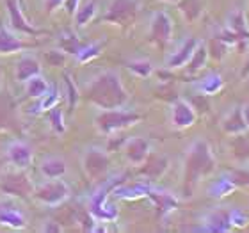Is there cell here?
<instances>
[{"label": "cell", "instance_id": "6da1fadb", "mask_svg": "<svg viewBox=\"0 0 249 233\" xmlns=\"http://www.w3.org/2000/svg\"><path fill=\"white\" fill-rule=\"evenodd\" d=\"M84 96L100 109H121L128 102V93L114 70L102 72L88 84Z\"/></svg>", "mask_w": 249, "mask_h": 233}, {"label": "cell", "instance_id": "7a4b0ae2", "mask_svg": "<svg viewBox=\"0 0 249 233\" xmlns=\"http://www.w3.org/2000/svg\"><path fill=\"white\" fill-rule=\"evenodd\" d=\"M215 169V157H213L207 141H196L187 150L185 155V169H183V189L185 194L191 196L197 181L208 176Z\"/></svg>", "mask_w": 249, "mask_h": 233}, {"label": "cell", "instance_id": "3957f363", "mask_svg": "<svg viewBox=\"0 0 249 233\" xmlns=\"http://www.w3.org/2000/svg\"><path fill=\"white\" fill-rule=\"evenodd\" d=\"M137 121H141V114L132 112V110H123L121 109H102L98 116H96V126L102 134L109 135L114 132L132 126Z\"/></svg>", "mask_w": 249, "mask_h": 233}, {"label": "cell", "instance_id": "277c9868", "mask_svg": "<svg viewBox=\"0 0 249 233\" xmlns=\"http://www.w3.org/2000/svg\"><path fill=\"white\" fill-rule=\"evenodd\" d=\"M32 196L39 203H45L48 207H55L70 197V185L61 178H48V181L41 183L39 187H34Z\"/></svg>", "mask_w": 249, "mask_h": 233}, {"label": "cell", "instance_id": "5b68a950", "mask_svg": "<svg viewBox=\"0 0 249 233\" xmlns=\"http://www.w3.org/2000/svg\"><path fill=\"white\" fill-rule=\"evenodd\" d=\"M137 13H139V2L137 0H112L107 15L104 16V21L126 27L134 23Z\"/></svg>", "mask_w": 249, "mask_h": 233}, {"label": "cell", "instance_id": "8992f818", "mask_svg": "<svg viewBox=\"0 0 249 233\" xmlns=\"http://www.w3.org/2000/svg\"><path fill=\"white\" fill-rule=\"evenodd\" d=\"M0 191L9 196L31 197L34 192V183L23 171H13L0 178Z\"/></svg>", "mask_w": 249, "mask_h": 233}, {"label": "cell", "instance_id": "52a82bcc", "mask_svg": "<svg viewBox=\"0 0 249 233\" xmlns=\"http://www.w3.org/2000/svg\"><path fill=\"white\" fill-rule=\"evenodd\" d=\"M82 166L89 180H102L107 175V171H109V155L104 150H100V148H89L84 153Z\"/></svg>", "mask_w": 249, "mask_h": 233}, {"label": "cell", "instance_id": "ba28073f", "mask_svg": "<svg viewBox=\"0 0 249 233\" xmlns=\"http://www.w3.org/2000/svg\"><path fill=\"white\" fill-rule=\"evenodd\" d=\"M173 37V20L166 11H159L153 15L150 23V39L157 47L164 48Z\"/></svg>", "mask_w": 249, "mask_h": 233}, {"label": "cell", "instance_id": "9c48e42d", "mask_svg": "<svg viewBox=\"0 0 249 233\" xmlns=\"http://www.w3.org/2000/svg\"><path fill=\"white\" fill-rule=\"evenodd\" d=\"M20 128V114L15 98L7 93H0V132H18Z\"/></svg>", "mask_w": 249, "mask_h": 233}, {"label": "cell", "instance_id": "30bf717a", "mask_svg": "<svg viewBox=\"0 0 249 233\" xmlns=\"http://www.w3.org/2000/svg\"><path fill=\"white\" fill-rule=\"evenodd\" d=\"M197 119V112L196 109L192 107L191 102H185V100H177L173 104L171 109V123L175 128H189L192 125L196 123Z\"/></svg>", "mask_w": 249, "mask_h": 233}, {"label": "cell", "instance_id": "8fae6325", "mask_svg": "<svg viewBox=\"0 0 249 233\" xmlns=\"http://www.w3.org/2000/svg\"><path fill=\"white\" fill-rule=\"evenodd\" d=\"M5 5H7V13H9V20H11L13 29L23 32V34H29V36H41V34H47V32L41 31V29L32 27L31 23L23 18L20 5H18V0H5Z\"/></svg>", "mask_w": 249, "mask_h": 233}, {"label": "cell", "instance_id": "7c38bea8", "mask_svg": "<svg viewBox=\"0 0 249 233\" xmlns=\"http://www.w3.org/2000/svg\"><path fill=\"white\" fill-rule=\"evenodd\" d=\"M7 159L15 167L18 169H25V167L31 166L32 162V148L21 141H13L9 146H7Z\"/></svg>", "mask_w": 249, "mask_h": 233}, {"label": "cell", "instance_id": "4fadbf2b", "mask_svg": "<svg viewBox=\"0 0 249 233\" xmlns=\"http://www.w3.org/2000/svg\"><path fill=\"white\" fill-rule=\"evenodd\" d=\"M124 155L132 164L135 166H141L142 162L148 159L150 155V144L144 137H132V139L126 141L124 144Z\"/></svg>", "mask_w": 249, "mask_h": 233}, {"label": "cell", "instance_id": "5bb4252c", "mask_svg": "<svg viewBox=\"0 0 249 233\" xmlns=\"http://www.w3.org/2000/svg\"><path fill=\"white\" fill-rule=\"evenodd\" d=\"M248 128L249 126H248V123H246L244 109H240V107H235V109L223 119V130L228 135L246 134Z\"/></svg>", "mask_w": 249, "mask_h": 233}, {"label": "cell", "instance_id": "9a60e30c", "mask_svg": "<svg viewBox=\"0 0 249 233\" xmlns=\"http://www.w3.org/2000/svg\"><path fill=\"white\" fill-rule=\"evenodd\" d=\"M41 73V64L34 55H23L16 64V80L27 82L29 78Z\"/></svg>", "mask_w": 249, "mask_h": 233}, {"label": "cell", "instance_id": "2e32d148", "mask_svg": "<svg viewBox=\"0 0 249 233\" xmlns=\"http://www.w3.org/2000/svg\"><path fill=\"white\" fill-rule=\"evenodd\" d=\"M197 45H199V41H197L196 37H189V39H187V41L183 43L182 47L178 48V52H175L171 55V59L167 61V66H169V68L185 66L187 62H189V59L192 57L194 50L197 48Z\"/></svg>", "mask_w": 249, "mask_h": 233}, {"label": "cell", "instance_id": "e0dca14e", "mask_svg": "<svg viewBox=\"0 0 249 233\" xmlns=\"http://www.w3.org/2000/svg\"><path fill=\"white\" fill-rule=\"evenodd\" d=\"M27 48H31V45L23 43L20 37H16L5 27H0V54H15L27 50Z\"/></svg>", "mask_w": 249, "mask_h": 233}, {"label": "cell", "instance_id": "ac0fdd59", "mask_svg": "<svg viewBox=\"0 0 249 233\" xmlns=\"http://www.w3.org/2000/svg\"><path fill=\"white\" fill-rule=\"evenodd\" d=\"M141 173L142 175H146L148 178H151V180H155V178H159V176H162L164 173H166L167 169V159L162 155H148V159H146L142 164H141Z\"/></svg>", "mask_w": 249, "mask_h": 233}, {"label": "cell", "instance_id": "d6986e66", "mask_svg": "<svg viewBox=\"0 0 249 233\" xmlns=\"http://www.w3.org/2000/svg\"><path fill=\"white\" fill-rule=\"evenodd\" d=\"M66 162L62 161L61 157H47L43 159L39 171L43 173L45 178H61L66 173Z\"/></svg>", "mask_w": 249, "mask_h": 233}, {"label": "cell", "instance_id": "ffe728a7", "mask_svg": "<svg viewBox=\"0 0 249 233\" xmlns=\"http://www.w3.org/2000/svg\"><path fill=\"white\" fill-rule=\"evenodd\" d=\"M0 223L7 224V226H15V228H23L25 226V215L16 207L0 205Z\"/></svg>", "mask_w": 249, "mask_h": 233}, {"label": "cell", "instance_id": "44dd1931", "mask_svg": "<svg viewBox=\"0 0 249 233\" xmlns=\"http://www.w3.org/2000/svg\"><path fill=\"white\" fill-rule=\"evenodd\" d=\"M178 7H180V13H182L183 18H185L189 23L197 20L203 13L201 0H178Z\"/></svg>", "mask_w": 249, "mask_h": 233}, {"label": "cell", "instance_id": "7402d4cb", "mask_svg": "<svg viewBox=\"0 0 249 233\" xmlns=\"http://www.w3.org/2000/svg\"><path fill=\"white\" fill-rule=\"evenodd\" d=\"M25 93H27V96H31V98H43V96L48 93V82L41 75H36V77L29 78L25 82Z\"/></svg>", "mask_w": 249, "mask_h": 233}, {"label": "cell", "instance_id": "603a6c76", "mask_svg": "<svg viewBox=\"0 0 249 233\" xmlns=\"http://www.w3.org/2000/svg\"><path fill=\"white\" fill-rule=\"evenodd\" d=\"M150 192L151 199L155 201V207L159 208V214H167L171 212L173 208H177V199L173 196H169V194H166V192H153V191H148Z\"/></svg>", "mask_w": 249, "mask_h": 233}, {"label": "cell", "instance_id": "cb8c5ba5", "mask_svg": "<svg viewBox=\"0 0 249 233\" xmlns=\"http://www.w3.org/2000/svg\"><path fill=\"white\" fill-rule=\"evenodd\" d=\"M59 47H61L62 52L77 55V54L84 48V43L80 41L73 32H66V34H62L61 39H59Z\"/></svg>", "mask_w": 249, "mask_h": 233}, {"label": "cell", "instance_id": "d4e9b609", "mask_svg": "<svg viewBox=\"0 0 249 233\" xmlns=\"http://www.w3.org/2000/svg\"><path fill=\"white\" fill-rule=\"evenodd\" d=\"M207 59H208V48L203 43H199L197 48L194 50V54H192V57L187 62V70L191 73H196L197 70H201L207 64Z\"/></svg>", "mask_w": 249, "mask_h": 233}, {"label": "cell", "instance_id": "484cf974", "mask_svg": "<svg viewBox=\"0 0 249 233\" xmlns=\"http://www.w3.org/2000/svg\"><path fill=\"white\" fill-rule=\"evenodd\" d=\"M94 15H96V4H94L93 0H89L88 4H84L82 7L77 9V13H75V23H77V27H86L94 18Z\"/></svg>", "mask_w": 249, "mask_h": 233}, {"label": "cell", "instance_id": "4316f807", "mask_svg": "<svg viewBox=\"0 0 249 233\" xmlns=\"http://www.w3.org/2000/svg\"><path fill=\"white\" fill-rule=\"evenodd\" d=\"M221 88H223V78H221V75H208V77L197 86L199 93L205 94V96L215 94L217 91H221Z\"/></svg>", "mask_w": 249, "mask_h": 233}, {"label": "cell", "instance_id": "83f0119b", "mask_svg": "<svg viewBox=\"0 0 249 233\" xmlns=\"http://www.w3.org/2000/svg\"><path fill=\"white\" fill-rule=\"evenodd\" d=\"M235 183L231 181V178H221L217 183H213V187H210V196L212 197H223L226 194L235 189Z\"/></svg>", "mask_w": 249, "mask_h": 233}, {"label": "cell", "instance_id": "f1b7e54d", "mask_svg": "<svg viewBox=\"0 0 249 233\" xmlns=\"http://www.w3.org/2000/svg\"><path fill=\"white\" fill-rule=\"evenodd\" d=\"M231 148H233L235 157H239V159H248L249 157V137H246L244 134L235 135L233 143H231Z\"/></svg>", "mask_w": 249, "mask_h": 233}, {"label": "cell", "instance_id": "f546056e", "mask_svg": "<svg viewBox=\"0 0 249 233\" xmlns=\"http://www.w3.org/2000/svg\"><path fill=\"white\" fill-rule=\"evenodd\" d=\"M128 70L130 72H134L135 75H139V77H150L151 72H153V66H151L150 61H146V59H137V61H130L128 64Z\"/></svg>", "mask_w": 249, "mask_h": 233}, {"label": "cell", "instance_id": "4dcf8cb0", "mask_svg": "<svg viewBox=\"0 0 249 233\" xmlns=\"http://www.w3.org/2000/svg\"><path fill=\"white\" fill-rule=\"evenodd\" d=\"M102 47H104V43H100V45H84V48L75 55V57L80 62H88V61H91V59L98 57Z\"/></svg>", "mask_w": 249, "mask_h": 233}, {"label": "cell", "instance_id": "1f68e13d", "mask_svg": "<svg viewBox=\"0 0 249 233\" xmlns=\"http://www.w3.org/2000/svg\"><path fill=\"white\" fill-rule=\"evenodd\" d=\"M231 21V31H233L235 36H244L246 34V18H244V13L242 11H237L231 15L230 18Z\"/></svg>", "mask_w": 249, "mask_h": 233}, {"label": "cell", "instance_id": "d6a6232c", "mask_svg": "<svg viewBox=\"0 0 249 233\" xmlns=\"http://www.w3.org/2000/svg\"><path fill=\"white\" fill-rule=\"evenodd\" d=\"M50 123H52V128L59 134H62L64 130H66V125H64V114H62V110L59 107H53L50 109Z\"/></svg>", "mask_w": 249, "mask_h": 233}, {"label": "cell", "instance_id": "836d02e7", "mask_svg": "<svg viewBox=\"0 0 249 233\" xmlns=\"http://www.w3.org/2000/svg\"><path fill=\"white\" fill-rule=\"evenodd\" d=\"M64 82H66V88H68V100H70V109H73L75 105H77V100H78V89L73 82V78L70 75H64Z\"/></svg>", "mask_w": 249, "mask_h": 233}, {"label": "cell", "instance_id": "e575fe53", "mask_svg": "<svg viewBox=\"0 0 249 233\" xmlns=\"http://www.w3.org/2000/svg\"><path fill=\"white\" fill-rule=\"evenodd\" d=\"M224 52H226L224 39H221V37H215V39H212V43H210V48H208V54H210L212 57H215V59H221L224 55Z\"/></svg>", "mask_w": 249, "mask_h": 233}, {"label": "cell", "instance_id": "d590c367", "mask_svg": "<svg viewBox=\"0 0 249 233\" xmlns=\"http://www.w3.org/2000/svg\"><path fill=\"white\" fill-rule=\"evenodd\" d=\"M47 62L52 64V66H64L66 52H62V50H50V52H47Z\"/></svg>", "mask_w": 249, "mask_h": 233}, {"label": "cell", "instance_id": "8d00e7d4", "mask_svg": "<svg viewBox=\"0 0 249 233\" xmlns=\"http://www.w3.org/2000/svg\"><path fill=\"white\" fill-rule=\"evenodd\" d=\"M59 98H61V93H59L57 89H55V91H53L52 94H45V96H43L41 105H39V109H41V110H50V109H53V107L57 105Z\"/></svg>", "mask_w": 249, "mask_h": 233}, {"label": "cell", "instance_id": "74e56055", "mask_svg": "<svg viewBox=\"0 0 249 233\" xmlns=\"http://www.w3.org/2000/svg\"><path fill=\"white\" fill-rule=\"evenodd\" d=\"M78 2H80V0H64L66 11H68V13H70L71 16H75V13H77V9H78Z\"/></svg>", "mask_w": 249, "mask_h": 233}, {"label": "cell", "instance_id": "f35d334b", "mask_svg": "<svg viewBox=\"0 0 249 233\" xmlns=\"http://www.w3.org/2000/svg\"><path fill=\"white\" fill-rule=\"evenodd\" d=\"M61 4H64V0H45V7H47L48 13H52L53 9H57Z\"/></svg>", "mask_w": 249, "mask_h": 233}, {"label": "cell", "instance_id": "ab89813d", "mask_svg": "<svg viewBox=\"0 0 249 233\" xmlns=\"http://www.w3.org/2000/svg\"><path fill=\"white\" fill-rule=\"evenodd\" d=\"M244 118H246V123H248V126H249V107L244 109Z\"/></svg>", "mask_w": 249, "mask_h": 233}, {"label": "cell", "instance_id": "60d3db41", "mask_svg": "<svg viewBox=\"0 0 249 233\" xmlns=\"http://www.w3.org/2000/svg\"><path fill=\"white\" fill-rule=\"evenodd\" d=\"M166 2H178V0H166Z\"/></svg>", "mask_w": 249, "mask_h": 233}, {"label": "cell", "instance_id": "b9f144b4", "mask_svg": "<svg viewBox=\"0 0 249 233\" xmlns=\"http://www.w3.org/2000/svg\"><path fill=\"white\" fill-rule=\"evenodd\" d=\"M18 4H23V0H18Z\"/></svg>", "mask_w": 249, "mask_h": 233}, {"label": "cell", "instance_id": "7bdbcfd3", "mask_svg": "<svg viewBox=\"0 0 249 233\" xmlns=\"http://www.w3.org/2000/svg\"><path fill=\"white\" fill-rule=\"evenodd\" d=\"M0 80H2V70H0Z\"/></svg>", "mask_w": 249, "mask_h": 233}]
</instances>
